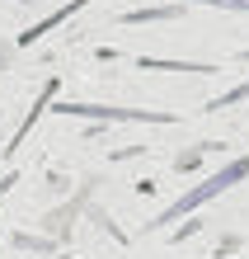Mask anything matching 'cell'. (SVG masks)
I'll list each match as a JSON object with an SVG mask.
<instances>
[{
  "instance_id": "5b68a950",
  "label": "cell",
  "mask_w": 249,
  "mask_h": 259,
  "mask_svg": "<svg viewBox=\"0 0 249 259\" xmlns=\"http://www.w3.org/2000/svg\"><path fill=\"white\" fill-rule=\"evenodd\" d=\"M10 184H14V175H5V179H0V198H5V193H10Z\"/></svg>"
},
{
  "instance_id": "6da1fadb",
  "label": "cell",
  "mask_w": 249,
  "mask_h": 259,
  "mask_svg": "<svg viewBox=\"0 0 249 259\" xmlns=\"http://www.w3.org/2000/svg\"><path fill=\"white\" fill-rule=\"evenodd\" d=\"M240 179H249V160H230L226 170H216V175H207V179H202L197 189H188V193H183V198H179L174 207H165V212H160V217H155L151 226H155V231H160V226H169V222H179L183 212H193V207H202V203H207V198H216V193H226V189H235Z\"/></svg>"
},
{
  "instance_id": "3957f363",
  "label": "cell",
  "mask_w": 249,
  "mask_h": 259,
  "mask_svg": "<svg viewBox=\"0 0 249 259\" xmlns=\"http://www.w3.org/2000/svg\"><path fill=\"white\" fill-rule=\"evenodd\" d=\"M240 99H249V80H244V85H235V90H230V95H221V99H212L207 109H230V104H240Z\"/></svg>"
},
{
  "instance_id": "8992f818",
  "label": "cell",
  "mask_w": 249,
  "mask_h": 259,
  "mask_svg": "<svg viewBox=\"0 0 249 259\" xmlns=\"http://www.w3.org/2000/svg\"><path fill=\"white\" fill-rule=\"evenodd\" d=\"M244 57H249V52H244Z\"/></svg>"
},
{
  "instance_id": "7a4b0ae2",
  "label": "cell",
  "mask_w": 249,
  "mask_h": 259,
  "mask_svg": "<svg viewBox=\"0 0 249 259\" xmlns=\"http://www.w3.org/2000/svg\"><path fill=\"white\" fill-rule=\"evenodd\" d=\"M57 113L104 118V123H174V113H155V109H108V104H57Z\"/></svg>"
},
{
  "instance_id": "277c9868",
  "label": "cell",
  "mask_w": 249,
  "mask_h": 259,
  "mask_svg": "<svg viewBox=\"0 0 249 259\" xmlns=\"http://www.w3.org/2000/svg\"><path fill=\"white\" fill-rule=\"evenodd\" d=\"M202 5H226V10H249V0H202Z\"/></svg>"
}]
</instances>
